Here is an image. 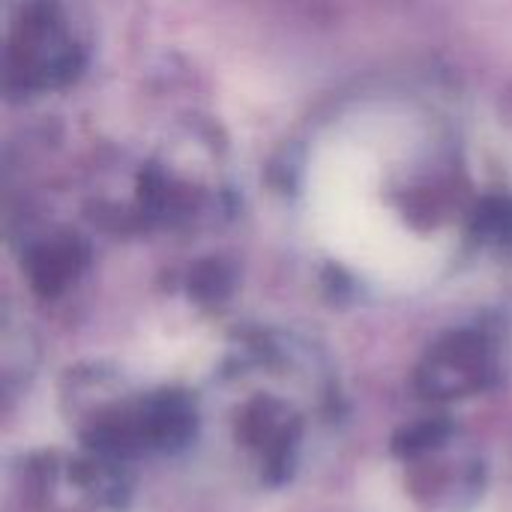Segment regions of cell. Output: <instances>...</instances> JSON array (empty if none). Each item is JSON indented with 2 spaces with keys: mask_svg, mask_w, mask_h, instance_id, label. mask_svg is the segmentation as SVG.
I'll use <instances>...</instances> for the list:
<instances>
[{
  "mask_svg": "<svg viewBox=\"0 0 512 512\" xmlns=\"http://www.w3.org/2000/svg\"><path fill=\"white\" fill-rule=\"evenodd\" d=\"M378 165L357 144L324 147L312 165V219L324 246L360 273L414 285L435 267V246L414 237L378 198Z\"/></svg>",
  "mask_w": 512,
  "mask_h": 512,
  "instance_id": "obj_1",
  "label": "cell"
},
{
  "mask_svg": "<svg viewBox=\"0 0 512 512\" xmlns=\"http://www.w3.org/2000/svg\"><path fill=\"white\" fill-rule=\"evenodd\" d=\"M363 510L366 512H408V504L399 492V486L390 480L387 471H378L363 480Z\"/></svg>",
  "mask_w": 512,
  "mask_h": 512,
  "instance_id": "obj_2",
  "label": "cell"
}]
</instances>
